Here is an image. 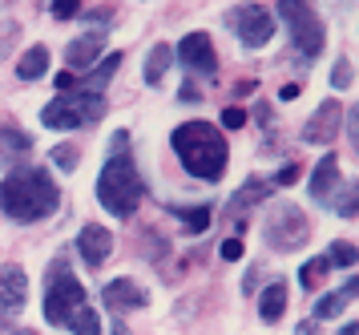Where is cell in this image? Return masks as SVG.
I'll list each match as a JSON object with an SVG mask.
<instances>
[{
	"mask_svg": "<svg viewBox=\"0 0 359 335\" xmlns=\"http://www.w3.org/2000/svg\"><path fill=\"white\" fill-rule=\"evenodd\" d=\"M101 299L114 311H133V307H146V291L137 287L133 279H114V283H105Z\"/></svg>",
	"mask_w": 359,
	"mask_h": 335,
	"instance_id": "13",
	"label": "cell"
},
{
	"mask_svg": "<svg viewBox=\"0 0 359 335\" xmlns=\"http://www.w3.org/2000/svg\"><path fill=\"white\" fill-rule=\"evenodd\" d=\"M53 162H57L61 170H77V162H81V154H77L73 145H57V150H53Z\"/></svg>",
	"mask_w": 359,
	"mask_h": 335,
	"instance_id": "26",
	"label": "cell"
},
{
	"mask_svg": "<svg viewBox=\"0 0 359 335\" xmlns=\"http://www.w3.org/2000/svg\"><path fill=\"white\" fill-rule=\"evenodd\" d=\"M294 335H315V323H299V331Z\"/></svg>",
	"mask_w": 359,
	"mask_h": 335,
	"instance_id": "35",
	"label": "cell"
},
{
	"mask_svg": "<svg viewBox=\"0 0 359 335\" xmlns=\"http://www.w3.org/2000/svg\"><path fill=\"white\" fill-rule=\"evenodd\" d=\"M307 235H311V226H307V218H303L299 206H291V202H275V206H271V218H266V247L291 255V251H299V247L307 242Z\"/></svg>",
	"mask_w": 359,
	"mask_h": 335,
	"instance_id": "7",
	"label": "cell"
},
{
	"mask_svg": "<svg viewBox=\"0 0 359 335\" xmlns=\"http://www.w3.org/2000/svg\"><path fill=\"white\" fill-rule=\"evenodd\" d=\"M327 267H331V258H311L307 267H303V271H299V283H303V291H315L319 287V283H323L327 279Z\"/></svg>",
	"mask_w": 359,
	"mask_h": 335,
	"instance_id": "23",
	"label": "cell"
},
{
	"mask_svg": "<svg viewBox=\"0 0 359 335\" xmlns=\"http://www.w3.org/2000/svg\"><path fill=\"white\" fill-rule=\"evenodd\" d=\"M69 331L73 335H101V323H97V311H93V307L85 303L81 311H77V315H73V320L65 323Z\"/></svg>",
	"mask_w": 359,
	"mask_h": 335,
	"instance_id": "22",
	"label": "cell"
},
{
	"mask_svg": "<svg viewBox=\"0 0 359 335\" xmlns=\"http://www.w3.org/2000/svg\"><path fill=\"white\" fill-rule=\"evenodd\" d=\"M170 214L174 218H182V223L190 226V235H202L206 226H210V206H170Z\"/></svg>",
	"mask_w": 359,
	"mask_h": 335,
	"instance_id": "20",
	"label": "cell"
},
{
	"mask_svg": "<svg viewBox=\"0 0 359 335\" xmlns=\"http://www.w3.org/2000/svg\"><path fill=\"white\" fill-rule=\"evenodd\" d=\"M222 126H226V129L246 126V110H238V105H230V110H222Z\"/></svg>",
	"mask_w": 359,
	"mask_h": 335,
	"instance_id": "30",
	"label": "cell"
},
{
	"mask_svg": "<svg viewBox=\"0 0 359 335\" xmlns=\"http://www.w3.org/2000/svg\"><path fill=\"white\" fill-rule=\"evenodd\" d=\"M178 61L190 69V73H202V77H210L214 69H218V57H214V41L206 32H186L178 45Z\"/></svg>",
	"mask_w": 359,
	"mask_h": 335,
	"instance_id": "9",
	"label": "cell"
},
{
	"mask_svg": "<svg viewBox=\"0 0 359 335\" xmlns=\"http://www.w3.org/2000/svg\"><path fill=\"white\" fill-rule=\"evenodd\" d=\"M275 13L291 25V45L303 53V57H319L327 45V32L319 25V16L311 8V0H278Z\"/></svg>",
	"mask_w": 359,
	"mask_h": 335,
	"instance_id": "6",
	"label": "cell"
},
{
	"mask_svg": "<svg viewBox=\"0 0 359 335\" xmlns=\"http://www.w3.org/2000/svg\"><path fill=\"white\" fill-rule=\"evenodd\" d=\"M335 335H359V323H343V327H339Z\"/></svg>",
	"mask_w": 359,
	"mask_h": 335,
	"instance_id": "34",
	"label": "cell"
},
{
	"mask_svg": "<svg viewBox=\"0 0 359 335\" xmlns=\"http://www.w3.org/2000/svg\"><path fill=\"white\" fill-rule=\"evenodd\" d=\"M299 174H303L299 166H283V170H278V178H275V186H294V182H299Z\"/></svg>",
	"mask_w": 359,
	"mask_h": 335,
	"instance_id": "31",
	"label": "cell"
},
{
	"mask_svg": "<svg viewBox=\"0 0 359 335\" xmlns=\"http://www.w3.org/2000/svg\"><path fill=\"white\" fill-rule=\"evenodd\" d=\"M101 45H105V32H85V37H77V41L65 48L69 69H85V65H93V57L101 53Z\"/></svg>",
	"mask_w": 359,
	"mask_h": 335,
	"instance_id": "16",
	"label": "cell"
},
{
	"mask_svg": "<svg viewBox=\"0 0 359 335\" xmlns=\"http://www.w3.org/2000/svg\"><path fill=\"white\" fill-rule=\"evenodd\" d=\"M25 299H29V275H25V267H17V263L0 267V303L8 311H20Z\"/></svg>",
	"mask_w": 359,
	"mask_h": 335,
	"instance_id": "12",
	"label": "cell"
},
{
	"mask_svg": "<svg viewBox=\"0 0 359 335\" xmlns=\"http://www.w3.org/2000/svg\"><path fill=\"white\" fill-rule=\"evenodd\" d=\"M271 190H275V182H259V178H250L243 190L234 194V210H246V206H255V202H262V198H271Z\"/></svg>",
	"mask_w": 359,
	"mask_h": 335,
	"instance_id": "21",
	"label": "cell"
},
{
	"mask_svg": "<svg viewBox=\"0 0 359 335\" xmlns=\"http://www.w3.org/2000/svg\"><path fill=\"white\" fill-rule=\"evenodd\" d=\"M359 295V279H347L339 291H331V295H323L319 303H315V320H335L339 311H347V303Z\"/></svg>",
	"mask_w": 359,
	"mask_h": 335,
	"instance_id": "15",
	"label": "cell"
},
{
	"mask_svg": "<svg viewBox=\"0 0 359 335\" xmlns=\"http://www.w3.org/2000/svg\"><path fill=\"white\" fill-rule=\"evenodd\" d=\"M101 93L97 89H77V93H61L53 97L49 105L41 110V126L49 129H81L89 121H97L101 117Z\"/></svg>",
	"mask_w": 359,
	"mask_h": 335,
	"instance_id": "4",
	"label": "cell"
},
{
	"mask_svg": "<svg viewBox=\"0 0 359 335\" xmlns=\"http://www.w3.org/2000/svg\"><path fill=\"white\" fill-rule=\"evenodd\" d=\"M335 182H339V158H335V154H323V158H319V166H315V178H311L307 194L315 198V202H327Z\"/></svg>",
	"mask_w": 359,
	"mask_h": 335,
	"instance_id": "14",
	"label": "cell"
},
{
	"mask_svg": "<svg viewBox=\"0 0 359 335\" xmlns=\"http://www.w3.org/2000/svg\"><path fill=\"white\" fill-rule=\"evenodd\" d=\"M77 251H81V258L89 267H101V263L109 258V251H114V239H109L105 226L89 223V226H81V235H77Z\"/></svg>",
	"mask_w": 359,
	"mask_h": 335,
	"instance_id": "11",
	"label": "cell"
},
{
	"mask_svg": "<svg viewBox=\"0 0 359 335\" xmlns=\"http://www.w3.org/2000/svg\"><path fill=\"white\" fill-rule=\"evenodd\" d=\"M81 307H85V287L77 283V275H69L65 263L57 258L49 271V287H45V320L65 327Z\"/></svg>",
	"mask_w": 359,
	"mask_h": 335,
	"instance_id": "5",
	"label": "cell"
},
{
	"mask_svg": "<svg viewBox=\"0 0 359 335\" xmlns=\"http://www.w3.org/2000/svg\"><path fill=\"white\" fill-rule=\"evenodd\" d=\"M114 335H130V327L126 323H114Z\"/></svg>",
	"mask_w": 359,
	"mask_h": 335,
	"instance_id": "36",
	"label": "cell"
},
{
	"mask_svg": "<svg viewBox=\"0 0 359 335\" xmlns=\"http://www.w3.org/2000/svg\"><path fill=\"white\" fill-rule=\"evenodd\" d=\"M81 13V0H53V16L57 20H69V16Z\"/></svg>",
	"mask_w": 359,
	"mask_h": 335,
	"instance_id": "28",
	"label": "cell"
},
{
	"mask_svg": "<svg viewBox=\"0 0 359 335\" xmlns=\"http://www.w3.org/2000/svg\"><path fill=\"white\" fill-rule=\"evenodd\" d=\"M226 25L238 32V41L250 48H262L275 37V13L262 8V4H234L226 13Z\"/></svg>",
	"mask_w": 359,
	"mask_h": 335,
	"instance_id": "8",
	"label": "cell"
},
{
	"mask_svg": "<svg viewBox=\"0 0 359 335\" xmlns=\"http://www.w3.org/2000/svg\"><path fill=\"white\" fill-rule=\"evenodd\" d=\"M97 202L109 214L117 218H130L137 202H142V178H137V166H133V154H130V133L117 129L109 138V158L101 166V178H97Z\"/></svg>",
	"mask_w": 359,
	"mask_h": 335,
	"instance_id": "1",
	"label": "cell"
},
{
	"mask_svg": "<svg viewBox=\"0 0 359 335\" xmlns=\"http://www.w3.org/2000/svg\"><path fill=\"white\" fill-rule=\"evenodd\" d=\"M283 311H287V287L283 283H271L259 299V315H262V323H278Z\"/></svg>",
	"mask_w": 359,
	"mask_h": 335,
	"instance_id": "18",
	"label": "cell"
},
{
	"mask_svg": "<svg viewBox=\"0 0 359 335\" xmlns=\"http://www.w3.org/2000/svg\"><path fill=\"white\" fill-rule=\"evenodd\" d=\"M170 61H174V48H170V45H154V48H149V57H146V85H162Z\"/></svg>",
	"mask_w": 359,
	"mask_h": 335,
	"instance_id": "19",
	"label": "cell"
},
{
	"mask_svg": "<svg viewBox=\"0 0 359 335\" xmlns=\"http://www.w3.org/2000/svg\"><path fill=\"white\" fill-rule=\"evenodd\" d=\"M117 65H121V53H109V57H105V61H101L97 69H93L89 85H105V81H109V77L117 73Z\"/></svg>",
	"mask_w": 359,
	"mask_h": 335,
	"instance_id": "25",
	"label": "cell"
},
{
	"mask_svg": "<svg viewBox=\"0 0 359 335\" xmlns=\"http://www.w3.org/2000/svg\"><path fill=\"white\" fill-rule=\"evenodd\" d=\"M351 65H347V57H339V61H335V69H331V85H335V89H347V85H351Z\"/></svg>",
	"mask_w": 359,
	"mask_h": 335,
	"instance_id": "27",
	"label": "cell"
},
{
	"mask_svg": "<svg viewBox=\"0 0 359 335\" xmlns=\"http://www.w3.org/2000/svg\"><path fill=\"white\" fill-rule=\"evenodd\" d=\"M339 121H343V105H339V101H323V105L307 117V126H303V142H311V145L335 142Z\"/></svg>",
	"mask_w": 359,
	"mask_h": 335,
	"instance_id": "10",
	"label": "cell"
},
{
	"mask_svg": "<svg viewBox=\"0 0 359 335\" xmlns=\"http://www.w3.org/2000/svg\"><path fill=\"white\" fill-rule=\"evenodd\" d=\"M49 73V48L45 45H33L25 57L17 61V77L20 81H36V77H45Z\"/></svg>",
	"mask_w": 359,
	"mask_h": 335,
	"instance_id": "17",
	"label": "cell"
},
{
	"mask_svg": "<svg viewBox=\"0 0 359 335\" xmlns=\"http://www.w3.org/2000/svg\"><path fill=\"white\" fill-rule=\"evenodd\" d=\"M347 133H351V142H355V154H359V105H351V113H347Z\"/></svg>",
	"mask_w": 359,
	"mask_h": 335,
	"instance_id": "32",
	"label": "cell"
},
{
	"mask_svg": "<svg viewBox=\"0 0 359 335\" xmlns=\"http://www.w3.org/2000/svg\"><path fill=\"white\" fill-rule=\"evenodd\" d=\"M278 97H283V101H294V97H299V85H283V93Z\"/></svg>",
	"mask_w": 359,
	"mask_h": 335,
	"instance_id": "33",
	"label": "cell"
},
{
	"mask_svg": "<svg viewBox=\"0 0 359 335\" xmlns=\"http://www.w3.org/2000/svg\"><path fill=\"white\" fill-rule=\"evenodd\" d=\"M174 154L182 158V166L202 182H218L226 174V138L222 129L210 121H182L174 129Z\"/></svg>",
	"mask_w": 359,
	"mask_h": 335,
	"instance_id": "3",
	"label": "cell"
},
{
	"mask_svg": "<svg viewBox=\"0 0 359 335\" xmlns=\"http://www.w3.org/2000/svg\"><path fill=\"white\" fill-rule=\"evenodd\" d=\"M331 263H335V267H355L359 263V251L355 247H351V242H335V247H331Z\"/></svg>",
	"mask_w": 359,
	"mask_h": 335,
	"instance_id": "24",
	"label": "cell"
},
{
	"mask_svg": "<svg viewBox=\"0 0 359 335\" xmlns=\"http://www.w3.org/2000/svg\"><path fill=\"white\" fill-rule=\"evenodd\" d=\"M61 202V190L45 170H17L0 182V214L13 223H41Z\"/></svg>",
	"mask_w": 359,
	"mask_h": 335,
	"instance_id": "2",
	"label": "cell"
},
{
	"mask_svg": "<svg viewBox=\"0 0 359 335\" xmlns=\"http://www.w3.org/2000/svg\"><path fill=\"white\" fill-rule=\"evenodd\" d=\"M243 239H238V235H230L226 242H222V258H226V263H238V258H243Z\"/></svg>",
	"mask_w": 359,
	"mask_h": 335,
	"instance_id": "29",
	"label": "cell"
}]
</instances>
